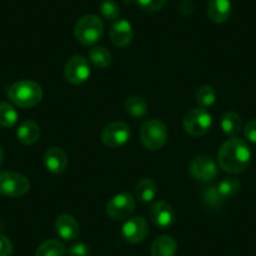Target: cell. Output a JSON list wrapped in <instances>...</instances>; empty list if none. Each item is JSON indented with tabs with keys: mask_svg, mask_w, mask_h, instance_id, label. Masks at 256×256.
I'll return each mask as SVG.
<instances>
[{
	"mask_svg": "<svg viewBox=\"0 0 256 256\" xmlns=\"http://www.w3.org/2000/svg\"><path fill=\"white\" fill-rule=\"evenodd\" d=\"M251 151L244 140L232 137L222 144L218 152V166L228 174H241L248 167Z\"/></svg>",
	"mask_w": 256,
	"mask_h": 256,
	"instance_id": "6da1fadb",
	"label": "cell"
},
{
	"mask_svg": "<svg viewBox=\"0 0 256 256\" xmlns=\"http://www.w3.org/2000/svg\"><path fill=\"white\" fill-rule=\"evenodd\" d=\"M8 98L18 107L30 108L40 102L43 98V90L33 80H18L8 90Z\"/></svg>",
	"mask_w": 256,
	"mask_h": 256,
	"instance_id": "7a4b0ae2",
	"label": "cell"
},
{
	"mask_svg": "<svg viewBox=\"0 0 256 256\" xmlns=\"http://www.w3.org/2000/svg\"><path fill=\"white\" fill-rule=\"evenodd\" d=\"M104 33L102 19L94 14H87L78 19L74 26L76 39L83 46H93L98 43Z\"/></svg>",
	"mask_w": 256,
	"mask_h": 256,
	"instance_id": "3957f363",
	"label": "cell"
},
{
	"mask_svg": "<svg viewBox=\"0 0 256 256\" xmlns=\"http://www.w3.org/2000/svg\"><path fill=\"white\" fill-rule=\"evenodd\" d=\"M140 137L144 148L158 151L166 144L168 132L164 122L158 120H148L142 124Z\"/></svg>",
	"mask_w": 256,
	"mask_h": 256,
	"instance_id": "277c9868",
	"label": "cell"
},
{
	"mask_svg": "<svg viewBox=\"0 0 256 256\" xmlns=\"http://www.w3.org/2000/svg\"><path fill=\"white\" fill-rule=\"evenodd\" d=\"M30 190V182L24 174L13 171L0 172V195L22 198Z\"/></svg>",
	"mask_w": 256,
	"mask_h": 256,
	"instance_id": "5b68a950",
	"label": "cell"
},
{
	"mask_svg": "<svg viewBox=\"0 0 256 256\" xmlns=\"http://www.w3.org/2000/svg\"><path fill=\"white\" fill-rule=\"evenodd\" d=\"M184 131L192 137H201L210 131L212 126V116L205 108H194L188 110L184 118Z\"/></svg>",
	"mask_w": 256,
	"mask_h": 256,
	"instance_id": "8992f818",
	"label": "cell"
},
{
	"mask_svg": "<svg viewBox=\"0 0 256 256\" xmlns=\"http://www.w3.org/2000/svg\"><path fill=\"white\" fill-rule=\"evenodd\" d=\"M131 137V128L124 122H112L103 128L100 138L104 146L108 148H118L124 146Z\"/></svg>",
	"mask_w": 256,
	"mask_h": 256,
	"instance_id": "52a82bcc",
	"label": "cell"
},
{
	"mask_svg": "<svg viewBox=\"0 0 256 256\" xmlns=\"http://www.w3.org/2000/svg\"><path fill=\"white\" fill-rule=\"evenodd\" d=\"M90 76V66L87 58L76 54L66 64L64 68V77L70 84L80 86L84 83Z\"/></svg>",
	"mask_w": 256,
	"mask_h": 256,
	"instance_id": "ba28073f",
	"label": "cell"
},
{
	"mask_svg": "<svg viewBox=\"0 0 256 256\" xmlns=\"http://www.w3.org/2000/svg\"><path fill=\"white\" fill-rule=\"evenodd\" d=\"M190 174L196 181L208 184L218 176V164L211 157L198 156L190 164Z\"/></svg>",
	"mask_w": 256,
	"mask_h": 256,
	"instance_id": "9c48e42d",
	"label": "cell"
},
{
	"mask_svg": "<svg viewBox=\"0 0 256 256\" xmlns=\"http://www.w3.org/2000/svg\"><path fill=\"white\" fill-rule=\"evenodd\" d=\"M136 208V201L131 194H118L107 204V215L112 220H123Z\"/></svg>",
	"mask_w": 256,
	"mask_h": 256,
	"instance_id": "30bf717a",
	"label": "cell"
},
{
	"mask_svg": "<svg viewBox=\"0 0 256 256\" xmlns=\"http://www.w3.org/2000/svg\"><path fill=\"white\" fill-rule=\"evenodd\" d=\"M148 234V225L146 218L142 216H134L128 218L122 226V238L128 244H140L146 238Z\"/></svg>",
	"mask_w": 256,
	"mask_h": 256,
	"instance_id": "8fae6325",
	"label": "cell"
},
{
	"mask_svg": "<svg viewBox=\"0 0 256 256\" xmlns=\"http://www.w3.org/2000/svg\"><path fill=\"white\" fill-rule=\"evenodd\" d=\"M150 218L157 228H167L176 221V214L168 202L157 201L150 208Z\"/></svg>",
	"mask_w": 256,
	"mask_h": 256,
	"instance_id": "7c38bea8",
	"label": "cell"
},
{
	"mask_svg": "<svg viewBox=\"0 0 256 256\" xmlns=\"http://www.w3.org/2000/svg\"><path fill=\"white\" fill-rule=\"evenodd\" d=\"M110 38L116 46H127L134 39V29L130 22L117 19L110 28Z\"/></svg>",
	"mask_w": 256,
	"mask_h": 256,
	"instance_id": "4fadbf2b",
	"label": "cell"
},
{
	"mask_svg": "<svg viewBox=\"0 0 256 256\" xmlns=\"http://www.w3.org/2000/svg\"><path fill=\"white\" fill-rule=\"evenodd\" d=\"M46 168L52 174H63L68 166V157L66 152L58 147H52L44 154Z\"/></svg>",
	"mask_w": 256,
	"mask_h": 256,
	"instance_id": "5bb4252c",
	"label": "cell"
},
{
	"mask_svg": "<svg viewBox=\"0 0 256 256\" xmlns=\"http://www.w3.org/2000/svg\"><path fill=\"white\" fill-rule=\"evenodd\" d=\"M56 231L63 240H74L80 235V224L72 215L63 214L56 218Z\"/></svg>",
	"mask_w": 256,
	"mask_h": 256,
	"instance_id": "9a60e30c",
	"label": "cell"
},
{
	"mask_svg": "<svg viewBox=\"0 0 256 256\" xmlns=\"http://www.w3.org/2000/svg\"><path fill=\"white\" fill-rule=\"evenodd\" d=\"M231 16L230 0H210L208 4V16L212 23L222 24Z\"/></svg>",
	"mask_w": 256,
	"mask_h": 256,
	"instance_id": "2e32d148",
	"label": "cell"
},
{
	"mask_svg": "<svg viewBox=\"0 0 256 256\" xmlns=\"http://www.w3.org/2000/svg\"><path fill=\"white\" fill-rule=\"evenodd\" d=\"M16 137L23 144L30 146L40 138V127L34 120H26L18 127Z\"/></svg>",
	"mask_w": 256,
	"mask_h": 256,
	"instance_id": "e0dca14e",
	"label": "cell"
},
{
	"mask_svg": "<svg viewBox=\"0 0 256 256\" xmlns=\"http://www.w3.org/2000/svg\"><path fill=\"white\" fill-rule=\"evenodd\" d=\"M176 252L177 242L170 235L158 236L151 246V256H174Z\"/></svg>",
	"mask_w": 256,
	"mask_h": 256,
	"instance_id": "ac0fdd59",
	"label": "cell"
},
{
	"mask_svg": "<svg viewBox=\"0 0 256 256\" xmlns=\"http://www.w3.org/2000/svg\"><path fill=\"white\" fill-rule=\"evenodd\" d=\"M124 110L132 117L142 118L148 112V106H147L146 100L140 96H131L126 100Z\"/></svg>",
	"mask_w": 256,
	"mask_h": 256,
	"instance_id": "d6986e66",
	"label": "cell"
},
{
	"mask_svg": "<svg viewBox=\"0 0 256 256\" xmlns=\"http://www.w3.org/2000/svg\"><path fill=\"white\" fill-rule=\"evenodd\" d=\"M157 191L156 182L151 178L141 180L136 186V195L142 202H151L157 196Z\"/></svg>",
	"mask_w": 256,
	"mask_h": 256,
	"instance_id": "ffe728a7",
	"label": "cell"
},
{
	"mask_svg": "<svg viewBox=\"0 0 256 256\" xmlns=\"http://www.w3.org/2000/svg\"><path fill=\"white\" fill-rule=\"evenodd\" d=\"M241 117L235 112H228L221 118V128H222L224 134L228 136L236 137L238 132L241 131Z\"/></svg>",
	"mask_w": 256,
	"mask_h": 256,
	"instance_id": "44dd1931",
	"label": "cell"
},
{
	"mask_svg": "<svg viewBox=\"0 0 256 256\" xmlns=\"http://www.w3.org/2000/svg\"><path fill=\"white\" fill-rule=\"evenodd\" d=\"M36 256H66V246L60 241L50 238L38 246Z\"/></svg>",
	"mask_w": 256,
	"mask_h": 256,
	"instance_id": "7402d4cb",
	"label": "cell"
},
{
	"mask_svg": "<svg viewBox=\"0 0 256 256\" xmlns=\"http://www.w3.org/2000/svg\"><path fill=\"white\" fill-rule=\"evenodd\" d=\"M88 56H90V60L94 64L96 67L100 68V70L107 68L110 62H112L110 52L104 46H94V48L90 49Z\"/></svg>",
	"mask_w": 256,
	"mask_h": 256,
	"instance_id": "603a6c76",
	"label": "cell"
},
{
	"mask_svg": "<svg viewBox=\"0 0 256 256\" xmlns=\"http://www.w3.org/2000/svg\"><path fill=\"white\" fill-rule=\"evenodd\" d=\"M18 122V112L8 102H0V126L12 128Z\"/></svg>",
	"mask_w": 256,
	"mask_h": 256,
	"instance_id": "cb8c5ba5",
	"label": "cell"
},
{
	"mask_svg": "<svg viewBox=\"0 0 256 256\" xmlns=\"http://www.w3.org/2000/svg\"><path fill=\"white\" fill-rule=\"evenodd\" d=\"M241 184L236 177H225L220 184H218V190L224 200L235 196L240 191Z\"/></svg>",
	"mask_w": 256,
	"mask_h": 256,
	"instance_id": "d4e9b609",
	"label": "cell"
},
{
	"mask_svg": "<svg viewBox=\"0 0 256 256\" xmlns=\"http://www.w3.org/2000/svg\"><path fill=\"white\" fill-rule=\"evenodd\" d=\"M196 102L202 108L211 107L216 102V92L212 86H201L196 92Z\"/></svg>",
	"mask_w": 256,
	"mask_h": 256,
	"instance_id": "484cf974",
	"label": "cell"
},
{
	"mask_svg": "<svg viewBox=\"0 0 256 256\" xmlns=\"http://www.w3.org/2000/svg\"><path fill=\"white\" fill-rule=\"evenodd\" d=\"M201 198L202 201L205 202V205L210 206V208H218V206L222 204L224 198L218 192V186H208L202 190L201 192Z\"/></svg>",
	"mask_w": 256,
	"mask_h": 256,
	"instance_id": "4316f807",
	"label": "cell"
},
{
	"mask_svg": "<svg viewBox=\"0 0 256 256\" xmlns=\"http://www.w3.org/2000/svg\"><path fill=\"white\" fill-rule=\"evenodd\" d=\"M100 12L108 20H117L120 16V6L113 0H104L100 6Z\"/></svg>",
	"mask_w": 256,
	"mask_h": 256,
	"instance_id": "83f0119b",
	"label": "cell"
},
{
	"mask_svg": "<svg viewBox=\"0 0 256 256\" xmlns=\"http://www.w3.org/2000/svg\"><path fill=\"white\" fill-rule=\"evenodd\" d=\"M137 6L146 12H158L166 4V0H134Z\"/></svg>",
	"mask_w": 256,
	"mask_h": 256,
	"instance_id": "f1b7e54d",
	"label": "cell"
},
{
	"mask_svg": "<svg viewBox=\"0 0 256 256\" xmlns=\"http://www.w3.org/2000/svg\"><path fill=\"white\" fill-rule=\"evenodd\" d=\"M70 256H88L90 255V248L84 242H76L68 248Z\"/></svg>",
	"mask_w": 256,
	"mask_h": 256,
	"instance_id": "f546056e",
	"label": "cell"
},
{
	"mask_svg": "<svg viewBox=\"0 0 256 256\" xmlns=\"http://www.w3.org/2000/svg\"><path fill=\"white\" fill-rule=\"evenodd\" d=\"M12 254H13L12 241L6 235L0 234V256H12Z\"/></svg>",
	"mask_w": 256,
	"mask_h": 256,
	"instance_id": "4dcf8cb0",
	"label": "cell"
},
{
	"mask_svg": "<svg viewBox=\"0 0 256 256\" xmlns=\"http://www.w3.org/2000/svg\"><path fill=\"white\" fill-rule=\"evenodd\" d=\"M244 134L248 141L256 144V120H250L244 128Z\"/></svg>",
	"mask_w": 256,
	"mask_h": 256,
	"instance_id": "1f68e13d",
	"label": "cell"
},
{
	"mask_svg": "<svg viewBox=\"0 0 256 256\" xmlns=\"http://www.w3.org/2000/svg\"><path fill=\"white\" fill-rule=\"evenodd\" d=\"M192 12H194V6L190 0H182L181 3H180V13L182 16H191Z\"/></svg>",
	"mask_w": 256,
	"mask_h": 256,
	"instance_id": "d6a6232c",
	"label": "cell"
},
{
	"mask_svg": "<svg viewBox=\"0 0 256 256\" xmlns=\"http://www.w3.org/2000/svg\"><path fill=\"white\" fill-rule=\"evenodd\" d=\"M3 161H4V150L0 147V166L3 164Z\"/></svg>",
	"mask_w": 256,
	"mask_h": 256,
	"instance_id": "836d02e7",
	"label": "cell"
}]
</instances>
